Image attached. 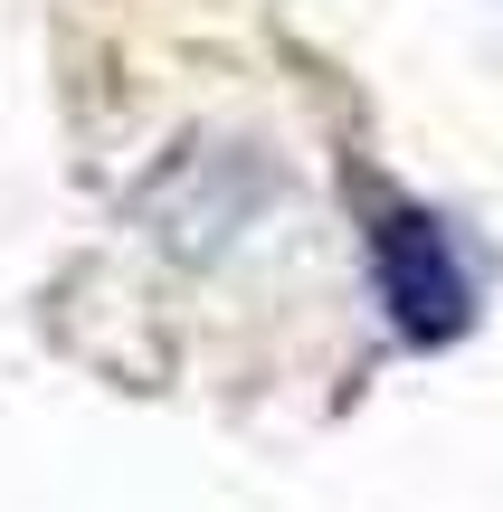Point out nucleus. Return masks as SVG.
<instances>
[{"mask_svg": "<svg viewBox=\"0 0 503 512\" xmlns=\"http://www.w3.org/2000/svg\"><path fill=\"white\" fill-rule=\"evenodd\" d=\"M361 247H371V285L380 304H390V323L409 332V342H447V332H466V266H456V238L428 219V209H371V228H361Z\"/></svg>", "mask_w": 503, "mask_h": 512, "instance_id": "1", "label": "nucleus"}]
</instances>
